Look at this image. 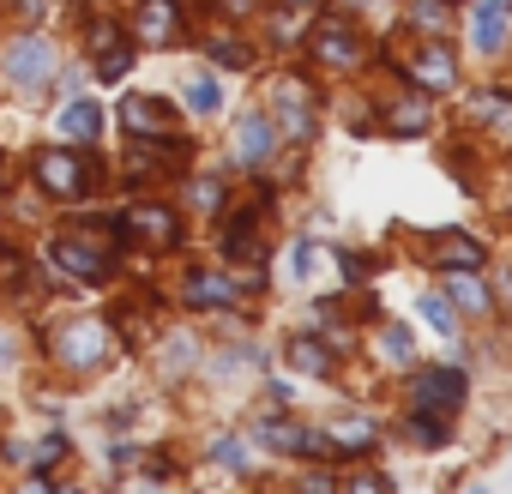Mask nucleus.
Segmentation results:
<instances>
[{
  "label": "nucleus",
  "mask_w": 512,
  "mask_h": 494,
  "mask_svg": "<svg viewBox=\"0 0 512 494\" xmlns=\"http://www.w3.org/2000/svg\"><path fill=\"white\" fill-rule=\"evenodd\" d=\"M49 260H55V272H67V278H79V284H97V278H109V266H115L109 235H103L97 223L55 235V241H49Z\"/></svg>",
  "instance_id": "1"
},
{
  "label": "nucleus",
  "mask_w": 512,
  "mask_h": 494,
  "mask_svg": "<svg viewBox=\"0 0 512 494\" xmlns=\"http://www.w3.org/2000/svg\"><path fill=\"white\" fill-rule=\"evenodd\" d=\"M37 187L49 193V199H85L91 193V163L73 151V145H49V151H37Z\"/></svg>",
  "instance_id": "2"
},
{
  "label": "nucleus",
  "mask_w": 512,
  "mask_h": 494,
  "mask_svg": "<svg viewBox=\"0 0 512 494\" xmlns=\"http://www.w3.org/2000/svg\"><path fill=\"white\" fill-rule=\"evenodd\" d=\"M0 67H7V79H13V91H49L55 85V43L43 37V31H31V37H19L13 49H7V61H0Z\"/></svg>",
  "instance_id": "3"
},
{
  "label": "nucleus",
  "mask_w": 512,
  "mask_h": 494,
  "mask_svg": "<svg viewBox=\"0 0 512 494\" xmlns=\"http://www.w3.org/2000/svg\"><path fill=\"white\" fill-rule=\"evenodd\" d=\"M121 127L133 133V139H145V145H169L175 139V115H169V103H157V97H121Z\"/></svg>",
  "instance_id": "4"
},
{
  "label": "nucleus",
  "mask_w": 512,
  "mask_h": 494,
  "mask_svg": "<svg viewBox=\"0 0 512 494\" xmlns=\"http://www.w3.org/2000/svg\"><path fill=\"white\" fill-rule=\"evenodd\" d=\"M272 127H284L290 139H314V97H308V85L302 79H278V91H272Z\"/></svg>",
  "instance_id": "5"
},
{
  "label": "nucleus",
  "mask_w": 512,
  "mask_h": 494,
  "mask_svg": "<svg viewBox=\"0 0 512 494\" xmlns=\"http://www.w3.org/2000/svg\"><path fill=\"white\" fill-rule=\"evenodd\" d=\"M464 404V374L458 368H434V374H422L416 380V416H452Z\"/></svg>",
  "instance_id": "6"
},
{
  "label": "nucleus",
  "mask_w": 512,
  "mask_h": 494,
  "mask_svg": "<svg viewBox=\"0 0 512 494\" xmlns=\"http://www.w3.org/2000/svg\"><path fill=\"white\" fill-rule=\"evenodd\" d=\"M55 350H61V362H67V368H97V362H103V350H109V326H103V320H73V326L61 332V344H55Z\"/></svg>",
  "instance_id": "7"
},
{
  "label": "nucleus",
  "mask_w": 512,
  "mask_h": 494,
  "mask_svg": "<svg viewBox=\"0 0 512 494\" xmlns=\"http://www.w3.org/2000/svg\"><path fill=\"white\" fill-rule=\"evenodd\" d=\"M175 37H181V7H175V0H145L139 19H133V43H145V49H169Z\"/></svg>",
  "instance_id": "8"
},
{
  "label": "nucleus",
  "mask_w": 512,
  "mask_h": 494,
  "mask_svg": "<svg viewBox=\"0 0 512 494\" xmlns=\"http://www.w3.org/2000/svg\"><path fill=\"white\" fill-rule=\"evenodd\" d=\"M314 61H326V67H356V61H362L356 25H350V19H326V25L314 31Z\"/></svg>",
  "instance_id": "9"
},
{
  "label": "nucleus",
  "mask_w": 512,
  "mask_h": 494,
  "mask_svg": "<svg viewBox=\"0 0 512 494\" xmlns=\"http://www.w3.org/2000/svg\"><path fill=\"white\" fill-rule=\"evenodd\" d=\"M55 127H61V139H67V145H91V139L103 133V109H97L91 97H73V103L55 115Z\"/></svg>",
  "instance_id": "10"
},
{
  "label": "nucleus",
  "mask_w": 512,
  "mask_h": 494,
  "mask_svg": "<svg viewBox=\"0 0 512 494\" xmlns=\"http://www.w3.org/2000/svg\"><path fill=\"white\" fill-rule=\"evenodd\" d=\"M121 229H127V235H145V241H175V235H181V217H175L169 205H133V211L121 217Z\"/></svg>",
  "instance_id": "11"
},
{
  "label": "nucleus",
  "mask_w": 512,
  "mask_h": 494,
  "mask_svg": "<svg viewBox=\"0 0 512 494\" xmlns=\"http://www.w3.org/2000/svg\"><path fill=\"white\" fill-rule=\"evenodd\" d=\"M272 145H278V127H272L266 115H247V121H241V133H235V157H241V163H266Z\"/></svg>",
  "instance_id": "12"
},
{
  "label": "nucleus",
  "mask_w": 512,
  "mask_h": 494,
  "mask_svg": "<svg viewBox=\"0 0 512 494\" xmlns=\"http://www.w3.org/2000/svg\"><path fill=\"white\" fill-rule=\"evenodd\" d=\"M506 25H512V7H506V0H482L476 19H470L476 49H500V43H506Z\"/></svg>",
  "instance_id": "13"
},
{
  "label": "nucleus",
  "mask_w": 512,
  "mask_h": 494,
  "mask_svg": "<svg viewBox=\"0 0 512 494\" xmlns=\"http://www.w3.org/2000/svg\"><path fill=\"white\" fill-rule=\"evenodd\" d=\"M434 266H452V272L482 266V241L464 235V229H446V241H434Z\"/></svg>",
  "instance_id": "14"
},
{
  "label": "nucleus",
  "mask_w": 512,
  "mask_h": 494,
  "mask_svg": "<svg viewBox=\"0 0 512 494\" xmlns=\"http://www.w3.org/2000/svg\"><path fill=\"white\" fill-rule=\"evenodd\" d=\"M410 73H416V85H422V91H446V85L458 79V61H452L440 43H428V49L416 55V67H410Z\"/></svg>",
  "instance_id": "15"
},
{
  "label": "nucleus",
  "mask_w": 512,
  "mask_h": 494,
  "mask_svg": "<svg viewBox=\"0 0 512 494\" xmlns=\"http://www.w3.org/2000/svg\"><path fill=\"white\" fill-rule=\"evenodd\" d=\"M181 296H187V302H193V308H229V302H235V296H241V290H235V284H229V278H217V272H193V278H187V290H181Z\"/></svg>",
  "instance_id": "16"
},
{
  "label": "nucleus",
  "mask_w": 512,
  "mask_h": 494,
  "mask_svg": "<svg viewBox=\"0 0 512 494\" xmlns=\"http://www.w3.org/2000/svg\"><path fill=\"white\" fill-rule=\"evenodd\" d=\"M223 254H229L235 266H241V260H247V266H260V260H266L260 235H253V217H235V223H229V235H223Z\"/></svg>",
  "instance_id": "17"
},
{
  "label": "nucleus",
  "mask_w": 512,
  "mask_h": 494,
  "mask_svg": "<svg viewBox=\"0 0 512 494\" xmlns=\"http://www.w3.org/2000/svg\"><path fill=\"white\" fill-rule=\"evenodd\" d=\"M470 115H476L482 127H494L500 139H512V97H506V91H482V97L470 103Z\"/></svg>",
  "instance_id": "18"
},
{
  "label": "nucleus",
  "mask_w": 512,
  "mask_h": 494,
  "mask_svg": "<svg viewBox=\"0 0 512 494\" xmlns=\"http://www.w3.org/2000/svg\"><path fill=\"white\" fill-rule=\"evenodd\" d=\"M290 368H302V374H332V350H326L320 338L296 332V338H290Z\"/></svg>",
  "instance_id": "19"
},
{
  "label": "nucleus",
  "mask_w": 512,
  "mask_h": 494,
  "mask_svg": "<svg viewBox=\"0 0 512 494\" xmlns=\"http://www.w3.org/2000/svg\"><path fill=\"white\" fill-rule=\"evenodd\" d=\"M428 121H434L428 97H404V103H392V109H386V127H392V133H422Z\"/></svg>",
  "instance_id": "20"
},
{
  "label": "nucleus",
  "mask_w": 512,
  "mask_h": 494,
  "mask_svg": "<svg viewBox=\"0 0 512 494\" xmlns=\"http://www.w3.org/2000/svg\"><path fill=\"white\" fill-rule=\"evenodd\" d=\"M446 290H452V302H458L464 314H488V290H482V278H476V272H452V284H446Z\"/></svg>",
  "instance_id": "21"
},
{
  "label": "nucleus",
  "mask_w": 512,
  "mask_h": 494,
  "mask_svg": "<svg viewBox=\"0 0 512 494\" xmlns=\"http://www.w3.org/2000/svg\"><path fill=\"white\" fill-rule=\"evenodd\" d=\"M187 109H193V115H217V109H223V85H217L211 73L187 79Z\"/></svg>",
  "instance_id": "22"
},
{
  "label": "nucleus",
  "mask_w": 512,
  "mask_h": 494,
  "mask_svg": "<svg viewBox=\"0 0 512 494\" xmlns=\"http://www.w3.org/2000/svg\"><path fill=\"white\" fill-rule=\"evenodd\" d=\"M133 73V43H109V49H97V79H127Z\"/></svg>",
  "instance_id": "23"
},
{
  "label": "nucleus",
  "mask_w": 512,
  "mask_h": 494,
  "mask_svg": "<svg viewBox=\"0 0 512 494\" xmlns=\"http://www.w3.org/2000/svg\"><path fill=\"white\" fill-rule=\"evenodd\" d=\"M205 55H211L217 67H247V49H241L235 37H211V43H205Z\"/></svg>",
  "instance_id": "24"
},
{
  "label": "nucleus",
  "mask_w": 512,
  "mask_h": 494,
  "mask_svg": "<svg viewBox=\"0 0 512 494\" xmlns=\"http://www.w3.org/2000/svg\"><path fill=\"white\" fill-rule=\"evenodd\" d=\"M422 320H428L434 332H446V338H452V326H458V320H452V302H446V296H422Z\"/></svg>",
  "instance_id": "25"
},
{
  "label": "nucleus",
  "mask_w": 512,
  "mask_h": 494,
  "mask_svg": "<svg viewBox=\"0 0 512 494\" xmlns=\"http://www.w3.org/2000/svg\"><path fill=\"white\" fill-rule=\"evenodd\" d=\"M314 266H320V247H314V241H296V254H290V272H296V278H308Z\"/></svg>",
  "instance_id": "26"
},
{
  "label": "nucleus",
  "mask_w": 512,
  "mask_h": 494,
  "mask_svg": "<svg viewBox=\"0 0 512 494\" xmlns=\"http://www.w3.org/2000/svg\"><path fill=\"white\" fill-rule=\"evenodd\" d=\"M410 428H416V440H422V446H440V440H446V428H440V416H416Z\"/></svg>",
  "instance_id": "27"
},
{
  "label": "nucleus",
  "mask_w": 512,
  "mask_h": 494,
  "mask_svg": "<svg viewBox=\"0 0 512 494\" xmlns=\"http://www.w3.org/2000/svg\"><path fill=\"white\" fill-rule=\"evenodd\" d=\"M217 464L241 470V464H247V446H241V440H217Z\"/></svg>",
  "instance_id": "28"
},
{
  "label": "nucleus",
  "mask_w": 512,
  "mask_h": 494,
  "mask_svg": "<svg viewBox=\"0 0 512 494\" xmlns=\"http://www.w3.org/2000/svg\"><path fill=\"white\" fill-rule=\"evenodd\" d=\"M386 350H392L398 362H410V332H404V326H386Z\"/></svg>",
  "instance_id": "29"
},
{
  "label": "nucleus",
  "mask_w": 512,
  "mask_h": 494,
  "mask_svg": "<svg viewBox=\"0 0 512 494\" xmlns=\"http://www.w3.org/2000/svg\"><path fill=\"white\" fill-rule=\"evenodd\" d=\"M217 199H223V187H217V181H193V205H205V211H211Z\"/></svg>",
  "instance_id": "30"
},
{
  "label": "nucleus",
  "mask_w": 512,
  "mask_h": 494,
  "mask_svg": "<svg viewBox=\"0 0 512 494\" xmlns=\"http://www.w3.org/2000/svg\"><path fill=\"white\" fill-rule=\"evenodd\" d=\"M61 452H67V440H61V434H49V440H43V446H37V464H55V458H61Z\"/></svg>",
  "instance_id": "31"
},
{
  "label": "nucleus",
  "mask_w": 512,
  "mask_h": 494,
  "mask_svg": "<svg viewBox=\"0 0 512 494\" xmlns=\"http://www.w3.org/2000/svg\"><path fill=\"white\" fill-rule=\"evenodd\" d=\"M350 494H386V482L380 476H350Z\"/></svg>",
  "instance_id": "32"
},
{
  "label": "nucleus",
  "mask_w": 512,
  "mask_h": 494,
  "mask_svg": "<svg viewBox=\"0 0 512 494\" xmlns=\"http://www.w3.org/2000/svg\"><path fill=\"white\" fill-rule=\"evenodd\" d=\"M302 494H332V476H326V470H314V476L302 482Z\"/></svg>",
  "instance_id": "33"
},
{
  "label": "nucleus",
  "mask_w": 512,
  "mask_h": 494,
  "mask_svg": "<svg viewBox=\"0 0 512 494\" xmlns=\"http://www.w3.org/2000/svg\"><path fill=\"white\" fill-rule=\"evenodd\" d=\"M43 7H49V0H19V13H25V19H43Z\"/></svg>",
  "instance_id": "34"
},
{
  "label": "nucleus",
  "mask_w": 512,
  "mask_h": 494,
  "mask_svg": "<svg viewBox=\"0 0 512 494\" xmlns=\"http://www.w3.org/2000/svg\"><path fill=\"white\" fill-rule=\"evenodd\" d=\"M19 494H55V488H49V482H43V476H37V482H25V488H19Z\"/></svg>",
  "instance_id": "35"
},
{
  "label": "nucleus",
  "mask_w": 512,
  "mask_h": 494,
  "mask_svg": "<svg viewBox=\"0 0 512 494\" xmlns=\"http://www.w3.org/2000/svg\"><path fill=\"white\" fill-rule=\"evenodd\" d=\"M7 362H13V338H7V332H0V368H7Z\"/></svg>",
  "instance_id": "36"
},
{
  "label": "nucleus",
  "mask_w": 512,
  "mask_h": 494,
  "mask_svg": "<svg viewBox=\"0 0 512 494\" xmlns=\"http://www.w3.org/2000/svg\"><path fill=\"white\" fill-rule=\"evenodd\" d=\"M223 7H229V13H247V7H253V0H223Z\"/></svg>",
  "instance_id": "37"
},
{
  "label": "nucleus",
  "mask_w": 512,
  "mask_h": 494,
  "mask_svg": "<svg viewBox=\"0 0 512 494\" xmlns=\"http://www.w3.org/2000/svg\"><path fill=\"white\" fill-rule=\"evenodd\" d=\"M284 7H314V0H284Z\"/></svg>",
  "instance_id": "38"
}]
</instances>
